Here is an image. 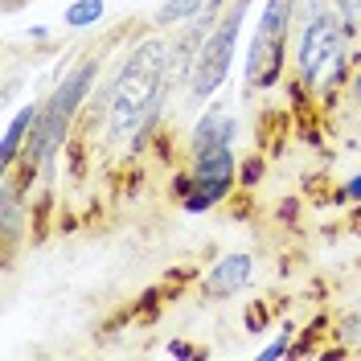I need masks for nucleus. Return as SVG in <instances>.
Returning <instances> with one entry per match:
<instances>
[{"mask_svg": "<svg viewBox=\"0 0 361 361\" xmlns=\"http://www.w3.org/2000/svg\"><path fill=\"white\" fill-rule=\"evenodd\" d=\"M222 4H226V0H205L202 17H197V21H202V29H205V25H209V21H214V17H218V8H222Z\"/></svg>", "mask_w": 361, "mask_h": 361, "instance_id": "nucleus-14", "label": "nucleus"}, {"mask_svg": "<svg viewBox=\"0 0 361 361\" xmlns=\"http://www.w3.org/2000/svg\"><path fill=\"white\" fill-rule=\"evenodd\" d=\"M300 4H304V13H308V17H316V13H324V0H300Z\"/></svg>", "mask_w": 361, "mask_h": 361, "instance_id": "nucleus-18", "label": "nucleus"}, {"mask_svg": "<svg viewBox=\"0 0 361 361\" xmlns=\"http://www.w3.org/2000/svg\"><path fill=\"white\" fill-rule=\"evenodd\" d=\"M37 119H42V111H37L33 103L13 115V123H8V132H4V144H0V164H4V169H13V160H17V152H21V144L33 135Z\"/></svg>", "mask_w": 361, "mask_h": 361, "instance_id": "nucleus-6", "label": "nucleus"}, {"mask_svg": "<svg viewBox=\"0 0 361 361\" xmlns=\"http://www.w3.org/2000/svg\"><path fill=\"white\" fill-rule=\"evenodd\" d=\"M341 17H345V25H357L361 21V0H341Z\"/></svg>", "mask_w": 361, "mask_h": 361, "instance_id": "nucleus-13", "label": "nucleus"}, {"mask_svg": "<svg viewBox=\"0 0 361 361\" xmlns=\"http://www.w3.org/2000/svg\"><path fill=\"white\" fill-rule=\"evenodd\" d=\"M226 193H230V180H193V189H189V197H185V209H209L214 202H222Z\"/></svg>", "mask_w": 361, "mask_h": 361, "instance_id": "nucleus-9", "label": "nucleus"}, {"mask_svg": "<svg viewBox=\"0 0 361 361\" xmlns=\"http://www.w3.org/2000/svg\"><path fill=\"white\" fill-rule=\"evenodd\" d=\"M300 0H267L263 17H259V37L250 45V87H271L283 70V45H288V29H292V13Z\"/></svg>", "mask_w": 361, "mask_h": 361, "instance_id": "nucleus-3", "label": "nucleus"}, {"mask_svg": "<svg viewBox=\"0 0 361 361\" xmlns=\"http://www.w3.org/2000/svg\"><path fill=\"white\" fill-rule=\"evenodd\" d=\"M341 21L333 13H316L308 29H304V37H300V74L316 82L320 78V70H333L337 74L341 66Z\"/></svg>", "mask_w": 361, "mask_h": 361, "instance_id": "nucleus-4", "label": "nucleus"}, {"mask_svg": "<svg viewBox=\"0 0 361 361\" xmlns=\"http://www.w3.org/2000/svg\"><path fill=\"white\" fill-rule=\"evenodd\" d=\"M99 17H103V0H78L74 8H66V25H70V29L94 25Z\"/></svg>", "mask_w": 361, "mask_h": 361, "instance_id": "nucleus-11", "label": "nucleus"}, {"mask_svg": "<svg viewBox=\"0 0 361 361\" xmlns=\"http://www.w3.org/2000/svg\"><path fill=\"white\" fill-rule=\"evenodd\" d=\"M247 279H250V255H226V259L214 263L209 279H205V292L209 295H234Z\"/></svg>", "mask_w": 361, "mask_h": 361, "instance_id": "nucleus-5", "label": "nucleus"}, {"mask_svg": "<svg viewBox=\"0 0 361 361\" xmlns=\"http://www.w3.org/2000/svg\"><path fill=\"white\" fill-rule=\"evenodd\" d=\"M205 0H164L157 8V25H177V21H193V17H202Z\"/></svg>", "mask_w": 361, "mask_h": 361, "instance_id": "nucleus-10", "label": "nucleus"}, {"mask_svg": "<svg viewBox=\"0 0 361 361\" xmlns=\"http://www.w3.org/2000/svg\"><path fill=\"white\" fill-rule=\"evenodd\" d=\"M357 333H361V320H345V329H341V337H345V341H353Z\"/></svg>", "mask_w": 361, "mask_h": 361, "instance_id": "nucleus-17", "label": "nucleus"}, {"mask_svg": "<svg viewBox=\"0 0 361 361\" xmlns=\"http://www.w3.org/2000/svg\"><path fill=\"white\" fill-rule=\"evenodd\" d=\"M345 197H357V202H361V177H353V180H349V189H345Z\"/></svg>", "mask_w": 361, "mask_h": 361, "instance_id": "nucleus-19", "label": "nucleus"}, {"mask_svg": "<svg viewBox=\"0 0 361 361\" xmlns=\"http://www.w3.org/2000/svg\"><path fill=\"white\" fill-rule=\"evenodd\" d=\"M259 177H263V164H259V160H250V164H243V180H247V185H255Z\"/></svg>", "mask_w": 361, "mask_h": 361, "instance_id": "nucleus-15", "label": "nucleus"}, {"mask_svg": "<svg viewBox=\"0 0 361 361\" xmlns=\"http://www.w3.org/2000/svg\"><path fill=\"white\" fill-rule=\"evenodd\" d=\"M283 353H288V337H279L275 345H267V349H263V357H283Z\"/></svg>", "mask_w": 361, "mask_h": 361, "instance_id": "nucleus-16", "label": "nucleus"}, {"mask_svg": "<svg viewBox=\"0 0 361 361\" xmlns=\"http://www.w3.org/2000/svg\"><path fill=\"white\" fill-rule=\"evenodd\" d=\"M247 4L250 0H234L230 17H222V21L214 25V33L202 42L197 62L189 66V94L193 99H209L226 82V70H230L234 45H238V29H243V17H247Z\"/></svg>", "mask_w": 361, "mask_h": 361, "instance_id": "nucleus-2", "label": "nucleus"}, {"mask_svg": "<svg viewBox=\"0 0 361 361\" xmlns=\"http://www.w3.org/2000/svg\"><path fill=\"white\" fill-rule=\"evenodd\" d=\"M357 94H361V74H357Z\"/></svg>", "mask_w": 361, "mask_h": 361, "instance_id": "nucleus-20", "label": "nucleus"}, {"mask_svg": "<svg viewBox=\"0 0 361 361\" xmlns=\"http://www.w3.org/2000/svg\"><path fill=\"white\" fill-rule=\"evenodd\" d=\"M230 135H234V119L222 111H209L193 128V152H205V148H218V144H230Z\"/></svg>", "mask_w": 361, "mask_h": 361, "instance_id": "nucleus-8", "label": "nucleus"}, {"mask_svg": "<svg viewBox=\"0 0 361 361\" xmlns=\"http://www.w3.org/2000/svg\"><path fill=\"white\" fill-rule=\"evenodd\" d=\"M17 218H21L17 197H13V189L4 185V202H0V230H4V238H13V234H17Z\"/></svg>", "mask_w": 361, "mask_h": 361, "instance_id": "nucleus-12", "label": "nucleus"}, {"mask_svg": "<svg viewBox=\"0 0 361 361\" xmlns=\"http://www.w3.org/2000/svg\"><path fill=\"white\" fill-rule=\"evenodd\" d=\"M164 62H169V49L157 37L140 42L132 58L123 62L111 87V107H107V123H111L115 140H128L135 132L144 140L152 132L160 107H164Z\"/></svg>", "mask_w": 361, "mask_h": 361, "instance_id": "nucleus-1", "label": "nucleus"}, {"mask_svg": "<svg viewBox=\"0 0 361 361\" xmlns=\"http://www.w3.org/2000/svg\"><path fill=\"white\" fill-rule=\"evenodd\" d=\"M193 180H234V157H230V144H218V148L197 152Z\"/></svg>", "mask_w": 361, "mask_h": 361, "instance_id": "nucleus-7", "label": "nucleus"}]
</instances>
